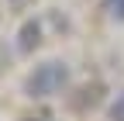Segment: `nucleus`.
<instances>
[{
  "mask_svg": "<svg viewBox=\"0 0 124 121\" xmlns=\"http://www.w3.org/2000/svg\"><path fill=\"white\" fill-rule=\"evenodd\" d=\"M110 121H124V90L117 94V100L110 104Z\"/></svg>",
  "mask_w": 124,
  "mask_h": 121,
  "instance_id": "obj_3",
  "label": "nucleus"
},
{
  "mask_svg": "<svg viewBox=\"0 0 124 121\" xmlns=\"http://www.w3.org/2000/svg\"><path fill=\"white\" fill-rule=\"evenodd\" d=\"M114 14H117L121 21H124V0H117V4H114Z\"/></svg>",
  "mask_w": 124,
  "mask_h": 121,
  "instance_id": "obj_4",
  "label": "nucleus"
},
{
  "mask_svg": "<svg viewBox=\"0 0 124 121\" xmlns=\"http://www.w3.org/2000/svg\"><path fill=\"white\" fill-rule=\"evenodd\" d=\"M28 121H48V118H28Z\"/></svg>",
  "mask_w": 124,
  "mask_h": 121,
  "instance_id": "obj_5",
  "label": "nucleus"
},
{
  "mask_svg": "<svg viewBox=\"0 0 124 121\" xmlns=\"http://www.w3.org/2000/svg\"><path fill=\"white\" fill-rule=\"evenodd\" d=\"M66 83H69V66L52 59V62L35 66V73L24 80V90H28V97H52V94H59Z\"/></svg>",
  "mask_w": 124,
  "mask_h": 121,
  "instance_id": "obj_1",
  "label": "nucleus"
},
{
  "mask_svg": "<svg viewBox=\"0 0 124 121\" xmlns=\"http://www.w3.org/2000/svg\"><path fill=\"white\" fill-rule=\"evenodd\" d=\"M41 42V24L38 21H28L21 28V35H17V49L21 52H35V45Z\"/></svg>",
  "mask_w": 124,
  "mask_h": 121,
  "instance_id": "obj_2",
  "label": "nucleus"
},
{
  "mask_svg": "<svg viewBox=\"0 0 124 121\" xmlns=\"http://www.w3.org/2000/svg\"><path fill=\"white\" fill-rule=\"evenodd\" d=\"M110 4H114V0H110Z\"/></svg>",
  "mask_w": 124,
  "mask_h": 121,
  "instance_id": "obj_6",
  "label": "nucleus"
}]
</instances>
